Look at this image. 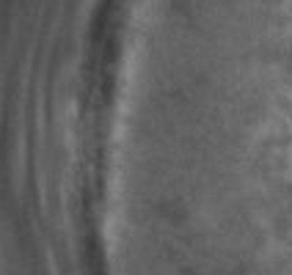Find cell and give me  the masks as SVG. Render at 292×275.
I'll use <instances>...</instances> for the list:
<instances>
[{
    "label": "cell",
    "instance_id": "obj_1",
    "mask_svg": "<svg viewBox=\"0 0 292 275\" xmlns=\"http://www.w3.org/2000/svg\"><path fill=\"white\" fill-rule=\"evenodd\" d=\"M118 91V88H116ZM130 94H152V91H130ZM165 97H185V94H165Z\"/></svg>",
    "mask_w": 292,
    "mask_h": 275
}]
</instances>
